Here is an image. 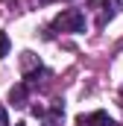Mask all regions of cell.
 <instances>
[{"instance_id": "8992f818", "label": "cell", "mask_w": 123, "mask_h": 126, "mask_svg": "<svg viewBox=\"0 0 123 126\" xmlns=\"http://www.w3.org/2000/svg\"><path fill=\"white\" fill-rule=\"evenodd\" d=\"M21 64H24V73L27 76H32V70H41V62L32 53H21Z\"/></svg>"}, {"instance_id": "52a82bcc", "label": "cell", "mask_w": 123, "mask_h": 126, "mask_svg": "<svg viewBox=\"0 0 123 126\" xmlns=\"http://www.w3.org/2000/svg\"><path fill=\"white\" fill-rule=\"evenodd\" d=\"M9 47H12V44H9V35H6V32H0V59H3V56H9Z\"/></svg>"}, {"instance_id": "3957f363", "label": "cell", "mask_w": 123, "mask_h": 126, "mask_svg": "<svg viewBox=\"0 0 123 126\" xmlns=\"http://www.w3.org/2000/svg\"><path fill=\"white\" fill-rule=\"evenodd\" d=\"M76 126H117L106 111H91V114H79Z\"/></svg>"}, {"instance_id": "7a4b0ae2", "label": "cell", "mask_w": 123, "mask_h": 126, "mask_svg": "<svg viewBox=\"0 0 123 126\" xmlns=\"http://www.w3.org/2000/svg\"><path fill=\"white\" fill-rule=\"evenodd\" d=\"M35 114L41 117V126H62L64 106H62V103H53V109H50V111H44V109H35Z\"/></svg>"}, {"instance_id": "5b68a950", "label": "cell", "mask_w": 123, "mask_h": 126, "mask_svg": "<svg viewBox=\"0 0 123 126\" xmlns=\"http://www.w3.org/2000/svg\"><path fill=\"white\" fill-rule=\"evenodd\" d=\"M9 103L18 106V109H24V106H27V85H15V88L9 91Z\"/></svg>"}, {"instance_id": "6da1fadb", "label": "cell", "mask_w": 123, "mask_h": 126, "mask_svg": "<svg viewBox=\"0 0 123 126\" xmlns=\"http://www.w3.org/2000/svg\"><path fill=\"white\" fill-rule=\"evenodd\" d=\"M85 27H88V21L79 9H64L53 21V30H59V32H82Z\"/></svg>"}, {"instance_id": "ba28073f", "label": "cell", "mask_w": 123, "mask_h": 126, "mask_svg": "<svg viewBox=\"0 0 123 126\" xmlns=\"http://www.w3.org/2000/svg\"><path fill=\"white\" fill-rule=\"evenodd\" d=\"M0 126H9V114H6V109L0 106Z\"/></svg>"}, {"instance_id": "277c9868", "label": "cell", "mask_w": 123, "mask_h": 126, "mask_svg": "<svg viewBox=\"0 0 123 126\" xmlns=\"http://www.w3.org/2000/svg\"><path fill=\"white\" fill-rule=\"evenodd\" d=\"M123 9V0H103V18H100V24H106V21H111L117 12Z\"/></svg>"}]
</instances>
